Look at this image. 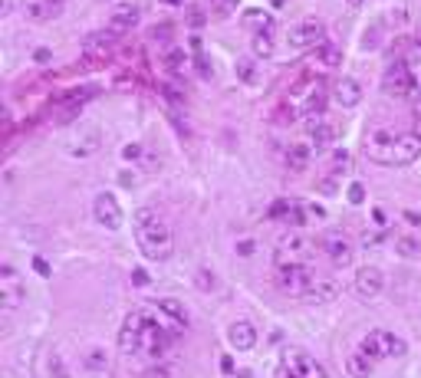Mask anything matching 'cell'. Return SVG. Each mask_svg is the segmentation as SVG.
Segmentation results:
<instances>
[{
    "mask_svg": "<svg viewBox=\"0 0 421 378\" xmlns=\"http://www.w3.org/2000/svg\"><path fill=\"white\" fill-rule=\"evenodd\" d=\"M421 155V132L372 129L365 135V158L376 165H408Z\"/></svg>",
    "mask_w": 421,
    "mask_h": 378,
    "instance_id": "obj_1",
    "label": "cell"
},
{
    "mask_svg": "<svg viewBox=\"0 0 421 378\" xmlns=\"http://www.w3.org/2000/svg\"><path fill=\"white\" fill-rule=\"evenodd\" d=\"M402 217H405L408 224H421V214H415V211H405Z\"/></svg>",
    "mask_w": 421,
    "mask_h": 378,
    "instance_id": "obj_46",
    "label": "cell"
},
{
    "mask_svg": "<svg viewBox=\"0 0 421 378\" xmlns=\"http://www.w3.org/2000/svg\"><path fill=\"white\" fill-rule=\"evenodd\" d=\"M372 217H376V224H378V227L389 224V217H385V211H382V208H376V211H372Z\"/></svg>",
    "mask_w": 421,
    "mask_h": 378,
    "instance_id": "obj_44",
    "label": "cell"
},
{
    "mask_svg": "<svg viewBox=\"0 0 421 378\" xmlns=\"http://www.w3.org/2000/svg\"><path fill=\"white\" fill-rule=\"evenodd\" d=\"M132 280H136L138 287H145V283H149V273H142V270H138V273H136V276H132Z\"/></svg>",
    "mask_w": 421,
    "mask_h": 378,
    "instance_id": "obj_47",
    "label": "cell"
},
{
    "mask_svg": "<svg viewBox=\"0 0 421 378\" xmlns=\"http://www.w3.org/2000/svg\"><path fill=\"white\" fill-rule=\"evenodd\" d=\"M165 3H184V0H165Z\"/></svg>",
    "mask_w": 421,
    "mask_h": 378,
    "instance_id": "obj_52",
    "label": "cell"
},
{
    "mask_svg": "<svg viewBox=\"0 0 421 378\" xmlns=\"http://www.w3.org/2000/svg\"><path fill=\"white\" fill-rule=\"evenodd\" d=\"M339 293H343V287H336V283H319V280H316L313 289H310V296H313L316 302H330L332 296H339Z\"/></svg>",
    "mask_w": 421,
    "mask_h": 378,
    "instance_id": "obj_25",
    "label": "cell"
},
{
    "mask_svg": "<svg viewBox=\"0 0 421 378\" xmlns=\"http://www.w3.org/2000/svg\"><path fill=\"white\" fill-rule=\"evenodd\" d=\"M286 165H290V171H306V168L313 165V148L306 142L286 145Z\"/></svg>",
    "mask_w": 421,
    "mask_h": 378,
    "instance_id": "obj_18",
    "label": "cell"
},
{
    "mask_svg": "<svg viewBox=\"0 0 421 378\" xmlns=\"http://www.w3.org/2000/svg\"><path fill=\"white\" fill-rule=\"evenodd\" d=\"M290 362H293V368L300 372V378H330L326 375V368L316 362V359H310V355H303V352H296V355H290Z\"/></svg>",
    "mask_w": 421,
    "mask_h": 378,
    "instance_id": "obj_20",
    "label": "cell"
},
{
    "mask_svg": "<svg viewBox=\"0 0 421 378\" xmlns=\"http://www.w3.org/2000/svg\"><path fill=\"white\" fill-rule=\"evenodd\" d=\"M359 352H365L372 362H378V359H391V355H405L408 346L389 329H372V333H365Z\"/></svg>",
    "mask_w": 421,
    "mask_h": 378,
    "instance_id": "obj_4",
    "label": "cell"
},
{
    "mask_svg": "<svg viewBox=\"0 0 421 378\" xmlns=\"http://www.w3.org/2000/svg\"><path fill=\"white\" fill-rule=\"evenodd\" d=\"M250 43H254V53L260 56V60H270V56H273V49H277V46H273L270 30H257Z\"/></svg>",
    "mask_w": 421,
    "mask_h": 378,
    "instance_id": "obj_24",
    "label": "cell"
},
{
    "mask_svg": "<svg viewBox=\"0 0 421 378\" xmlns=\"http://www.w3.org/2000/svg\"><path fill=\"white\" fill-rule=\"evenodd\" d=\"M306 132H310L316 148H326V145H332V138H336V129L323 115H306Z\"/></svg>",
    "mask_w": 421,
    "mask_h": 378,
    "instance_id": "obj_17",
    "label": "cell"
},
{
    "mask_svg": "<svg viewBox=\"0 0 421 378\" xmlns=\"http://www.w3.org/2000/svg\"><path fill=\"white\" fill-rule=\"evenodd\" d=\"M136 241H138V250L145 254L149 260H155V263H165V260H171V254H175V237H171V230H168L165 217L158 211H151V208H142V211L136 214Z\"/></svg>",
    "mask_w": 421,
    "mask_h": 378,
    "instance_id": "obj_2",
    "label": "cell"
},
{
    "mask_svg": "<svg viewBox=\"0 0 421 378\" xmlns=\"http://www.w3.org/2000/svg\"><path fill=\"white\" fill-rule=\"evenodd\" d=\"M155 309H158V313H162L168 322L181 326V329L188 326V309H184L178 300H168V296H162V300H155Z\"/></svg>",
    "mask_w": 421,
    "mask_h": 378,
    "instance_id": "obj_19",
    "label": "cell"
},
{
    "mask_svg": "<svg viewBox=\"0 0 421 378\" xmlns=\"http://www.w3.org/2000/svg\"><path fill=\"white\" fill-rule=\"evenodd\" d=\"M195 283H197V289H210V287H214V276H210L208 270H201V273H197Z\"/></svg>",
    "mask_w": 421,
    "mask_h": 378,
    "instance_id": "obj_39",
    "label": "cell"
},
{
    "mask_svg": "<svg viewBox=\"0 0 421 378\" xmlns=\"http://www.w3.org/2000/svg\"><path fill=\"white\" fill-rule=\"evenodd\" d=\"M395 250H398L402 257H418V254H421V243L415 241V237H402V241L395 243Z\"/></svg>",
    "mask_w": 421,
    "mask_h": 378,
    "instance_id": "obj_29",
    "label": "cell"
},
{
    "mask_svg": "<svg viewBox=\"0 0 421 378\" xmlns=\"http://www.w3.org/2000/svg\"><path fill=\"white\" fill-rule=\"evenodd\" d=\"M227 342H230V348H237V352H250V348L257 346V329L254 322H234L230 329H227Z\"/></svg>",
    "mask_w": 421,
    "mask_h": 378,
    "instance_id": "obj_15",
    "label": "cell"
},
{
    "mask_svg": "<svg viewBox=\"0 0 421 378\" xmlns=\"http://www.w3.org/2000/svg\"><path fill=\"white\" fill-rule=\"evenodd\" d=\"M277 283H280V289H286L290 296H310V289H313V283H316V270L306 260L280 263V267H277Z\"/></svg>",
    "mask_w": 421,
    "mask_h": 378,
    "instance_id": "obj_3",
    "label": "cell"
},
{
    "mask_svg": "<svg viewBox=\"0 0 421 378\" xmlns=\"http://www.w3.org/2000/svg\"><path fill=\"white\" fill-rule=\"evenodd\" d=\"M286 43L293 46V49H310V46L326 43V27H323V20H316V16L300 20L293 30L286 33Z\"/></svg>",
    "mask_w": 421,
    "mask_h": 378,
    "instance_id": "obj_5",
    "label": "cell"
},
{
    "mask_svg": "<svg viewBox=\"0 0 421 378\" xmlns=\"http://www.w3.org/2000/svg\"><path fill=\"white\" fill-rule=\"evenodd\" d=\"M46 3H50V10H53V16H56V14L63 10V0H46Z\"/></svg>",
    "mask_w": 421,
    "mask_h": 378,
    "instance_id": "obj_48",
    "label": "cell"
},
{
    "mask_svg": "<svg viewBox=\"0 0 421 378\" xmlns=\"http://www.w3.org/2000/svg\"><path fill=\"white\" fill-rule=\"evenodd\" d=\"M382 89H385V96H395V99H402V96H411V69H408L405 60H395L389 69H385Z\"/></svg>",
    "mask_w": 421,
    "mask_h": 378,
    "instance_id": "obj_6",
    "label": "cell"
},
{
    "mask_svg": "<svg viewBox=\"0 0 421 378\" xmlns=\"http://www.w3.org/2000/svg\"><path fill=\"white\" fill-rule=\"evenodd\" d=\"M27 16H30V20H50L53 10H50L46 0H33V3H27Z\"/></svg>",
    "mask_w": 421,
    "mask_h": 378,
    "instance_id": "obj_27",
    "label": "cell"
},
{
    "mask_svg": "<svg viewBox=\"0 0 421 378\" xmlns=\"http://www.w3.org/2000/svg\"><path fill=\"white\" fill-rule=\"evenodd\" d=\"M33 60H36V63H50V60H53V53H50V49H43V46H40V49L33 53Z\"/></svg>",
    "mask_w": 421,
    "mask_h": 378,
    "instance_id": "obj_42",
    "label": "cell"
},
{
    "mask_svg": "<svg viewBox=\"0 0 421 378\" xmlns=\"http://www.w3.org/2000/svg\"><path fill=\"white\" fill-rule=\"evenodd\" d=\"M418 43H421V27H418Z\"/></svg>",
    "mask_w": 421,
    "mask_h": 378,
    "instance_id": "obj_53",
    "label": "cell"
},
{
    "mask_svg": "<svg viewBox=\"0 0 421 378\" xmlns=\"http://www.w3.org/2000/svg\"><path fill=\"white\" fill-rule=\"evenodd\" d=\"M332 171H336V175H346L349 171V151H332Z\"/></svg>",
    "mask_w": 421,
    "mask_h": 378,
    "instance_id": "obj_33",
    "label": "cell"
},
{
    "mask_svg": "<svg viewBox=\"0 0 421 378\" xmlns=\"http://www.w3.org/2000/svg\"><path fill=\"white\" fill-rule=\"evenodd\" d=\"M92 211H96V221L105 227V230H119L122 227V208L119 201H116V194H109V191H102V194L96 197V204H92Z\"/></svg>",
    "mask_w": 421,
    "mask_h": 378,
    "instance_id": "obj_8",
    "label": "cell"
},
{
    "mask_svg": "<svg viewBox=\"0 0 421 378\" xmlns=\"http://www.w3.org/2000/svg\"><path fill=\"white\" fill-rule=\"evenodd\" d=\"M119 181L125 184V188H132V184H136V175H129V171H122V175H119Z\"/></svg>",
    "mask_w": 421,
    "mask_h": 378,
    "instance_id": "obj_45",
    "label": "cell"
},
{
    "mask_svg": "<svg viewBox=\"0 0 421 378\" xmlns=\"http://www.w3.org/2000/svg\"><path fill=\"white\" fill-rule=\"evenodd\" d=\"M168 69H171V73H181V69H184V53H178V49L168 53Z\"/></svg>",
    "mask_w": 421,
    "mask_h": 378,
    "instance_id": "obj_36",
    "label": "cell"
},
{
    "mask_svg": "<svg viewBox=\"0 0 421 378\" xmlns=\"http://www.w3.org/2000/svg\"><path fill=\"white\" fill-rule=\"evenodd\" d=\"M319 188H323V194H336V188H339V184H336V178H323Z\"/></svg>",
    "mask_w": 421,
    "mask_h": 378,
    "instance_id": "obj_41",
    "label": "cell"
},
{
    "mask_svg": "<svg viewBox=\"0 0 421 378\" xmlns=\"http://www.w3.org/2000/svg\"><path fill=\"white\" fill-rule=\"evenodd\" d=\"M332 99H336L343 109H356L362 102V86L352 79V76H343V79L332 82Z\"/></svg>",
    "mask_w": 421,
    "mask_h": 378,
    "instance_id": "obj_13",
    "label": "cell"
},
{
    "mask_svg": "<svg viewBox=\"0 0 421 378\" xmlns=\"http://www.w3.org/2000/svg\"><path fill=\"white\" fill-rule=\"evenodd\" d=\"M112 36L116 33H92V36H86V49H105Z\"/></svg>",
    "mask_w": 421,
    "mask_h": 378,
    "instance_id": "obj_32",
    "label": "cell"
},
{
    "mask_svg": "<svg viewBox=\"0 0 421 378\" xmlns=\"http://www.w3.org/2000/svg\"><path fill=\"white\" fill-rule=\"evenodd\" d=\"M33 270L40 273V276H50V273H53V270H50V263H46L43 257H33Z\"/></svg>",
    "mask_w": 421,
    "mask_h": 378,
    "instance_id": "obj_40",
    "label": "cell"
},
{
    "mask_svg": "<svg viewBox=\"0 0 421 378\" xmlns=\"http://www.w3.org/2000/svg\"><path fill=\"white\" fill-rule=\"evenodd\" d=\"M122 158H125V162H138V158H142V145H125V148H122Z\"/></svg>",
    "mask_w": 421,
    "mask_h": 378,
    "instance_id": "obj_38",
    "label": "cell"
},
{
    "mask_svg": "<svg viewBox=\"0 0 421 378\" xmlns=\"http://www.w3.org/2000/svg\"><path fill=\"white\" fill-rule=\"evenodd\" d=\"M138 20H142L138 7H132V3H122V7H116V10H112V16H109V33H129V30H136Z\"/></svg>",
    "mask_w": 421,
    "mask_h": 378,
    "instance_id": "obj_14",
    "label": "cell"
},
{
    "mask_svg": "<svg viewBox=\"0 0 421 378\" xmlns=\"http://www.w3.org/2000/svg\"><path fill=\"white\" fill-rule=\"evenodd\" d=\"M142 378H175V368H171V365L155 362V365H149V368L142 372Z\"/></svg>",
    "mask_w": 421,
    "mask_h": 378,
    "instance_id": "obj_30",
    "label": "cell"
},
{
    "mask_svg": "<svg viewBox=\"0 0 421 378\" xmlns=\"http://www.w3.org/2000/svg\"><path fill=\"white\" fill-rule=\"evenodd\" d=\"M142 322H145V309H132L125 322L119 329V348L129 355V352H138V333H142Z\"/></svg>",
    "mask_w": 421,
    "mask_h": 378,
    "instance_id": "obj_9",
    "label": "cell"
},
{
    "mask_svg": "<svg viewBox=\"0 0 421 378\" xmlns=\"http://www.w3.org/2000/svg\"><path fill=\"white\" fill-rule=\"evenodd\" d=\"M195 66H197V73L204 76V79H210V76H214V69H210V63H208V56H204V53H197V56H195Z\"/></svg>",
    "mask_w": 421,
    "mask_h": 378,
    "instance_id": "obj_35",
    "label": "cell"
},
{
    "mask_svg": "<svg viewBox=\"0 0 421 378\" xmlns=\"http://www.w3.org/2000/svg\"><path fill=\"white\" fill-rule=\"evenodd\" d=\"M346 372L352 378H372V359L365 352H352L346 359Z\"/></svg>",
    "mask_w": 421,
    "mask_h": 378,
    "instance_id": "obj_21",
    "label": "cell"
},
{
    "mask_svg": "<svg viewBox=\"0 0 421 378\" xmlns=\"http://www.w3.org/2000/svg\"><path fill=\"white\" fill-rule=\"evenodd\" d=\"M99 145H102L99 132H96V129H83V132H76V135L66 142V155H73V158H89V155L99 151Z\"/></svg>",
    "mask_w": 421,
    "mask_h": 378,
    "instance_id": "obj_11",
    "label": "cell"
},
{
    "mask_svg": "<svg viewBox=\"0 0 421 378\" xmlns=\"http://www.w3.org/2000/svg\"><path fill=\"white\" fill-rule=\"evenodd\" d=\"M237 378H254V375H250V372H241V375H237Z\"/></svg>",
    "mask_w": 421,
    "mask_h": 378,
    "instance_id": "obj_51",
    "label": "cell"
},
{
    "mask_svg": "<svg viewBox=\"0 0 421 378\" xmlns=\"http://www.w3.org/2000/svg\"><path fill=\"white\" fill-rule=\"evenodd\" d=\"M362 201H365V188L359 181L349 184V204H362Z\"/></svg>",
    "mask_w": 421,
    "mask_h": 378,
    "instance_id": "obj_37",
    "label": "cell"
},
{
    "mask_svg": "<svg viewBox=\"0 0 421 378\" xmlns=\"http://www.w3.org/2000/svg\"><path fill=\"white\" fill-rule=\"evenodd\" d=\"M306 257V241L290 234V237H280V247H277V267L280 263H296V260Z\"/></svg>",
    "mask_w": 421,
    "mask_h": 378,
    "instance_id": "obj_16",
    "label": "cell"
},
{
    "mask_svg": "<svg viewBox=\"0 0 421 378\" xmlns=\"http://www.w3.org/2000/svg\"><path fill=\"white\" fill-rule=\"evenodd\" d=\"M323 250L330 254V260L336 267H349L352 263V243L346 234H326L323 237Z\"/></svg>",
    "mask_w": 421,
    "mask_h": 378,
    "instance_id": "obj_12",
    "label": "cell"
},
{
    "mask_svg": "<svg viewBox=\"0 0 421 378\" xmlns=\"http://www.w3.org/2000/svg\"><path fill=\"white\" fill-rule=\"evenodd\" d=\"M184 23H188L191 30H201V27L208 23V10H204V7H197V3H191V7L184 10Z\"/></svg>",
    "mask_w": 421,
    "mask_h": 378,
    "instance_id": "obj_26",
    "label": "cell"
},
{
    "mask_svg": "<svg viewBox=\"0 0 421 378\" xmlns=\"http://www.w3.org/2000/svg\"><path fill=\"white\" fill-rule=\"evenodd\" d=\"M234 69H237V79H241L244 86H257V82H260V69H257V60H250V56H241Z\"/></svg>",
    "mask_w": 421,
    "mask_h": 378,
    "instance_id": "obj_22",
    "label": "cell"
},
{
    "mask_svg": "<svg viewBox=\"0 0 421 378\" xmlns=\"http://www.w3.org/2000/svg\"><path fill=\"white\" fill-rule=\"evenodd\" d=\"M83 365H86L89 372H105V368H109V355H105L99 346H89L83 352Z\"/></svg>",
    "mask_w": 421,
    "mask_h": 378,
    "instance_id": "obj_23",
    "label": "cell"
},
{
    "mask_svg": "<svg viewBox=\"0 0 421 378\" xmlns=\"http://www.w3.org/2000/svg\"><path fill=\"white\" fill-rule=\"evenodd\" d=\"M165 96L168 99H175V102H184V92H178L175 86H165Z\"/></svg>",
    "mask_w": 421,
    "mask_h": 378,
    "instance_id": "obj_43",
    "label": "cell"
},
{
    "mask_svg": "<svg viewBox=\"0 0 421 378\" xmlns=\"http://www.w3.org/2000/svg\"><path fill=\"white\" fill-rule=\"evenodd\" d=\"M0 302H3V309L10 313L17 309L20 302H23V283L17 280V270L10 263H3L0 267Z\"/></svg>",
    "mask_w": 421,
    "mask_h": 378,
    "instance_id": "obj_7",
    "label": "cell"
},
{
    "mask_svg": "<svg viewBox=\"0 0 421 378\" xmlns=\"http://www.w3.org/2000/svg\"><path fill=\"white\" fill-rule=\"evenodd\" d=\"M349 7H362V3H365V0H346Z\"/></svg>",
    "mask_w": 421,
    "mask_h": 378,
    "instance_id": "obj_50",
    "label": "cell"
},
{
    "mask_svg": "<svg viewBox=\"0 0 421 378\" xmlns=\"http://www.w3.org/2000/svg\"><path fill=\"white\" fill-rule=\"evenodd\" d=\"M241 254H244V257H247V254H254V241H244L241 243Z\"/></svg>",
    "mask_w": 421,
    "mask_h": 378,
    "instance_id": "obj_49",
    "label": "cell"
},
{
    "mask_svg": "<svg viewBox=\"0 0 421 378\" xmlns=\"http://www.w3.org/2000/svg\"><path fill=\"white\" fill-rule=\"evenodd\" d=\"M234 7H237V0H214V10L210 14L217 16V20H224V16L234 14Z\"/></svg>",
    "mask_w": 421,
    "mask_h": 378,
    "instance_id": "obj_31",
    "label": "cell"
},
{
    "mask_svg": "<svg viewBox=\"0 0 421 378\" xmlns=\"http://www.w3.org/2000/svg\"><path fill=\"white\" fill-rule=\"evenodd\" d=\"M46 365H50V372H53V378H69V375H66V365H63V359L56 355V352H50V359H46Z\"/></svg>",
    "mask_w": 421,
    "mask_h": 378,
    "instance_id": "obj_34",
    "label": "cell"
},
{
    "mask_svg": "<svg viewBox=\"0 0 421 378\" xmlns=\"http://www.w3.org/2000/svg\"><path fill=\"white\" fill-rule=\"evenodd\" d=\"M319 60L326 63V66H339V60H343V53H339V46H332V43H319Z\"/></svg>",
    "mask_w": 421,
    "mask_h": 378,
    "instance_id": "obj_28",
    "label": "cell"
},
{
    "mask_svg": "<svg viewBox=\"0 0 421 378\" xmlns=\"http://www.w3.org/2000/svg\"><path fill=\"white\" fill-rule=\"evenodd\" d=\"M382 289H385V276H382L378 267H362V270H356V293L359 296L376 300V296H382Z\"/></svg>",
    "mask_w": 421,
    "mask_h": 378,
    "instance_id": "obj_10",
    "label": "cell"
}]
</instances>
